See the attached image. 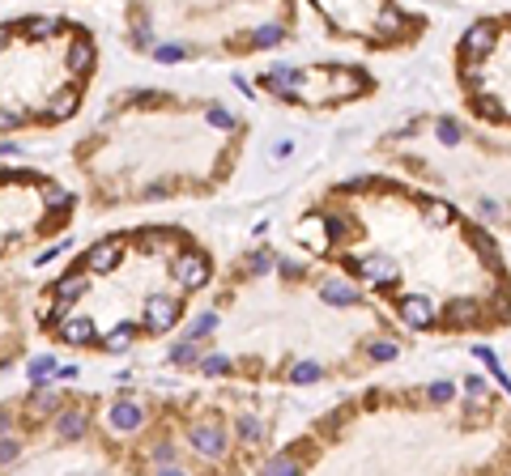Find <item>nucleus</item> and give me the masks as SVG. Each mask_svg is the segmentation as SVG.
<instances>
[{
    "label": "nucleus",
    "mask_w": 511,
    "mask_h": 476,
    "mask_svg": "<svg viewBox=\"0 0 511 476\" xmlns=\"http://www.w3.org/2000/svg\"><path fill=\"white\" fill-rule=\"evenodd\" d=\"M367 353H371L375 361H392V357H396V345H392V340H371Z\"/></svg>",
    "instance_id": "cd10ccee"
},
{
    "label": "nucleus",
    "mask_w": 511,
    "mask_h": 476,
    "mask_svg": "<svg viewBox=\"0 0 511 476\" xmlns=\"http://www.w3.org/2000/svg\"><path fill=\"white\" fill-rule=\"evenodd\" d=\"M200 370H204V375H226V370H230V357H204Z\"/></svg>",
    "instance_id": "7c9ffc66"
},
{
    "label": "nucleus",
    "mask_w": 511,
    "mask_h": 476,
    "mask_svg": "<svg viewBox=\"0 0 511 476\" xmlns=\"http://www.w3.org/2000/svg\"><path fill=\"white\" fill-rule=\"evenodd\" d=\"M120 255H124V247H120L115 238H107V243H94V247H90V255L81 259V268H94V273H111L115 264H120Z\"/></svg>",
    "instance_id": "7ed1b4c3"
},
{
    "label": "nucleus",
    "mask_w": 511,
    "mask_h": 476,
    "mask_svg": "<svg viewBox=\"0 0 511 476\" xmlns=\"http://www.w3.org/2000/svg\"><path fill=\"white\" fill-rule=\"evenodd\" d=\"M171 361H175V366H192V361H196V345H192V340H179V345L171 349Z\"/></svg>",
    "instance_id": "a878e982"
},
{
    "label": "nucleus",
    "mask_w": 511,
    "mask_h": 476,
    "mask_svg": "<svg viewBox=\"0 0 511 476\" xmlns=\"http://www.w3.org/2000/svg\"><path fill=\"white\" fill-rule=\"evenodd\" d=\"M38 319H43V324H60V319H64V298H60V302H51V306H43V310H38Z\"/></svg>",
    "instance_id": "c756f323"
},
{
    "label": "nucleus",
    "mask_w": 511,
    "mask_h": 476,
    "mask_svg": "<svg viewBox=\"0 0 511 476\" xmlns=\"http://www.w3.org/2000/svg\"><path fill=\"white\" fill-rule=\"evenodd\" d=\"M477 111H482L486 120H498V102H490V98H482V94H477Z\"/></svg>",
    "instance_id": "a19ab883"
},
{
    "label": "nucleus",
    "mask_w": 511,
    "mask_h": 476,
    "mask_svg": "<svg viewBox=\"0 0 511 476\" xmlns=\"http://www.w3.org/2000/svg\"><path fill=\"white\" fill-rule=\"evenodd\" d=\"M435 404H443V400H451V383H430V391H426Z\"/></svg>",
    "instance_id": "4c0bfd02"
},
{
    "label": "nucleus",
    "mask_w": 511,
    "mask_h": 476,
    "mask_svg": "<svg viewBox=\"0 0 511 476\" xmlns=\"http://www.w3.org/2000/svg\"><path fill=\"white\" fill-rule=\"evenodd\" d=\"M13 153H18V145H13V140H0V157H13Z\"/></svg>",
    "instance_id": "49530a36"
},
{
    "label": "nucleus",
    "mask_w": 511,
    "mask_h": 476,
    "mask_svg": "<svg viewBox=\"0 0 511 476\" xmlns=\"http://www.w3.org/2000/svg\"><path fill=\"white\" fill-rule=\"evenodd\" d=\"M56 404H60V400L51 396V391H34V408H38V412H56Z\"/></svg>",
    "instance_id": "72a5a7b5"
},
{
    "label": "nucleus",
    "mask_w": 511,
    "mask_h": 476,
    "mask_svg": "<svg viewBox=\"0 0 511 476\" xmlns=\"http://www.w3.org/2000/svg\"><path fill=\"white\" fill-rule=\"evenodd\" d=\"M141 421H145L141 404H115V408H111V426H115V430H136Z\"/></svg>",
    "instance_id": "9d476101"
},
{
    "label": "nucleus",
    "mask_w": 511,
    "mask_h": 476,
    "mask_svg": "<svg viewBox=\"0 0 511 476\" xmlns=\"http://www.w3.org/2000/svg\"><path fill=\"white\" fill-rule=\"evenodd\" d=\"M153 60H162V64L183 60V47H153Z\"/></svg>",
    "instance_id": "473e14b6"
},
{
    "label": "nucleus",
    "mask_w": 511,
    "mask_h": 476,
    "mask_svg": "<svg viewBox=\"0 0 511 476\" xmlns=\"http://www.w3.org/2000/svg\"><path fill=\"white\" fill-rule=\"evenodd\" d=\"M5 426H9V421H5V417H0V434H5Z\"/></svg>",
    "instance_id": "09e8293b"
},
{
    "label": "nucleus",
    "mask_w": 511,
    "mask_h": 476,
    "mask_svg": "<svg viewBox=\"0 0 511 476\" xmlns=\"http://www.w3.org/2000/svg\"><path fill=\"white\" fill-rule=\"evenodd\" d=\"M167 192H171V187H167V183H153V187H149V200H162V196H167Z\"/></svg>",
    "instance_id": "a18cd8bd"
},
{
    "label": "nucleus",
    "mask_w": 511,
    "mask_h": 476,
    "mask_svg": "<svg viewBox=\"0 0 511 476\" xmlns=\"http://www.w3.org/2000/svg\"><path fill=\"white\" fill-rule=\"evenodd\" d=\"M218 328V315H196V319L188 324V336H204V332H214Z\"/></svg>",
    "instance_id": "bb28decb"
},
{
    "label": "nucleus",
    "mask_w": 511,
    "mask_h": 476,
    "mask_svg": "<svg viewBox=\"0 0 511 476\" xmlns=\"http://www.w3.org/2000/svg\"><path fill=\"white\" fill-rule=\"evenodd\" d=\"M400 30H405V17H400L396 9H384V13L375 17V34H379V38H392V34H400Z\"/></svg>",
    "instance_id": "2eb2a0df"
},
{
    "label": "nucleus",
    "mask_w": 511,
    "mask_h": 476,
    "mask_svg": "<svg viewBox=\"0 0 511 476\" xmlns=\"http://www.w3.org/2000/svg\"><path fill=\"white\" fill-rule=\"evenodd\" d=\"M209 124H214V128H234V115L222 111V107H214V111H209Z\"/></svg>",
    "instance_id": "f704fd0d"
},
{
    "label": "nucleus",
    "mask_w": 511,
    "mask_h": 476,
    "mask_svg": "<svg viewBox=\"0 0 511 476\" xmlns=\"http://www.w3.org/2000/svg\"><path fill=\"white\" fill-rule=\"evenodd\" d=\"M188 438H192V447H196L200 455H209V459H214V455H222V447H226V434H222L218 426H196Z\"/></svg>",
    "instance_id": "423d86ee"
},
{
    "label": "nucleus",
    "mask_w": 511,
    "mask_h": 476,
    "mask_svg": "<svg viewBox=\"0 0 511 476\" xmlns=\"http://www.w3.org/2000/svg\"><path fill=\"white\" fill-rule=\"evenodd\" d=\"M128 336H132V328H128V324H124V328H115V332H111V336H107V340H102V345H107V349H111V353H120V349H124V345H128Z\"/></svg>",
    "instance_id": "c85d7f7f"
},
{
    "label": "nucleus",
    "mask_w": 511,
    "mask_h": 476,
    "mask_svg": "<svg viewBox=\"0 0 511 476\" xmlns=\"http://www.w3.org/2000/svg\"><path fill=\"white\" fill-rule=\"evenodd\" d=\"M153 459H158V463H171V459H175V447H158V451H153Z\"/></svg>",
    "instance_id": "37998d69"
},
{
    "label": "nucleus",
    "mask_w": 511,
    "mask_h": 476,
    "mask_svg": "<svg viewBox=\"0 0 511 476\" xmlns=\"http://www.w3.org/2000/svg\"><path fill=\"white\" fill-rule=\"evenodd\" d=\"M56 370H60V366H56V357H34V361H30V379H34V383H43V379L56 375Z\"/></svg>",
    "instance_id": "412c9836"
},
{
    "label": "nucleus",
    "mask_w": 511,
    "mask_h": 476,
    "mask_svg": "<svg viewBox=\"0 0 511 476\" xmlns=\"http://www.w3.org/2000/svg\"><path fill=\"white\" fill-rule=\"evenodd\" d=\"M179 302L175 298H153L149 306H145V328L149 332H167V328H175V319H179Z\"/></svg>",
    "instance_id": "f03ea898"
},
{
    "label": "nucleus",
    "mask_w": 511,
    "mask_h": 476,
    "mask_svg": "<svg viewBox=\"0 0 511 476\" xmlns=\"http://www.w3.org/2000/svg\"><path fill=\"white\" fill-rule=\"evenodd\" d=\"M85 289H90V277H85V273H73V277H60V281H56V298H64V302H69V298H81Z\"/></svg>",
    "instance_id": "f8f14e48"
},
{
    "label": "nucleus",
    "mask_w": 511,
    "mask_h": 476,
    "mask_svg": "<svg viewBox=\"0 0 511 476\" xmlns=\"http://www.w3.org/2000/svg\"><path fill=\"white\" fill-rule=\"evenodd\" d=\"M69 68H73V73H90V68H94V43H90V38H77V43L69 47Z\"/></svg>",
    "instance_id": "1a4fd4ad"
},
{
    "label": "nucleus",
    "mask_w": 511,
    "mask_h": 476,
    "mask_svg": "<svg viewBox=\"0 0 511 476\" xmlns=\"http://www.w3.org/2000/svg\"><path fill=\"white\" fill-rule=\"evenodd\" d=\"M324 226L332 230V238H345V230H349V226H345V217H324Z\"/></svg>",
    "instance_id": "79ce46f5"
},
{
    "label": "nucleus",
    "mask_w": 511,
    "mask_h": 476,
    "mask_svg": "<svg viewBox=\"0 0 511 476\" xmlns=\"http://www.w3.org/2000/svg\"><path fill=\"white\" fill-rule=\"evenodd\" d=\"M175 281L188 285V289H200L204 281H209V259L196 255V251H183V255L175 259Z\"/></svg>",
    "instance_id": "f257e3e1"
},
{
    "label": "nucleus",
    "mask_w": 511,
    "mask_h": 476,
    "mask_svg": "<svg viewBox=\"0 0 511 476\" xmlns=\"http://www.w3.org/2000/svg\"><path fill=\"white\" fill-rule=\"evenodd\" d=\"M77 107H81V94H77L73 85H64V89H60L56 98L47 102V120H69V115H73Z\"/></svg>",
    "instance_id": "6e6552de"
},
{
    "label": "nucleus",
    "mask_w": 511,
    "mask_h": 476,
    "mask_svg": "<svg viewBox=\"0 0 511 476\" xmlns=\"http://www.w3.org/2000/svg\"><path fill=\"white\" fill-rule=\"evenodd\" d=\"M426 222H430V226H447V222H451V204H447V200H430V204H426Z\"/></svg>",
    "instance_id": "aec40b11"
},
{
    "label": "nucleus",
    "mask_w": 511,
    "mask_h": 476,
    "mask_svg": "<svg viewBox=\"0 0 511 476\" xmlns=\"http://www.w3.org/2000/svg\"><path fill=\"white\" fill-rule=\"evenodd\" d=\"M60 336H64L69 345H90V340H94V324H90V319H69V324L60 328Z\"/></svg>",
    "instance_id": "ddd939ff"
},
{
    "label": "nucleus",
    "mask_w": 511,
    "mask_h": 476,
    "mask_svg": "<svg viewBox=\"0 0 511 476\" xmlns=\"http://www.w3.org/2000/svg\"><path fill=\"white\" fill-rule=\"evenodd\" d=\"M363 89V77H354V73H332V98H349Z\"/></svg>",
    "instance_id": "dca6fc26"
},
{
    "label": "nucleus",
    "mask_w": 511,
    "mask_h": 476,
    "mask_svg": "<svg viewBox=\"0 0 511 476\" xmlns=\"http://www.w3.org/2000/svg\"><path fill=\"white\" fill-rule=\"evenodd\" d=\"M18 459V438H0V463H13Z\"/></svg>",
    "instance_id": "c9c22d12"
},
{
    "label": "nucleus",
    "mask_w": 511,
    "mask_h": 476,
    "mask_svg": "<svg viewBox=\"0 0 511 476\" xmlns=\"http://www.w3.org/2000/svg\"><path fill=\"white\" fill-rule=\"evenodd\" d=\"M320 298L332 302V306H354V302H358V294H354L345 281H324V285H320Z\"/></svg>",
    "instance_id": "9b49d317"
},
{
    "label": "nucleus",
    "mask_w": 511,
    "mask_h": 476,
    "mask_svg": "<svg viewBox=\"0 0 511 476\" xmlns=\"http://www.w3.org/2000/svg\"><path fill=\"white\" fill-rule=\"evenodd\" d=\"M320 375H324V370H320L316 361H302V366H294V375H290V379L307 387V383H320Z\"/></svg>",
    "instance_id": "b1692460"
},
{
    "label": "nucleus",
    "mask_w": 511,
    "mask_h": 476,
    "mask_svg": "<svg viewBox=\"0 0 511 476\" xmlns=\"http://www.w3.org/2000/svg\"><path fill=\"white\" fill-rule=\"evenodd\" d=\"M269 472H273V476H290V472H298V463H294V459H273Z\"/></svg>",
    "instance_id": "58836bf2"
},
{
    "label": "nucleus",
    "mask_w": 511,
    "mask_h": 476,
    "mask_svg": "<svg viewBox=\"0 0 511 476\" xmlns=\"http://www.w3.org/2000/svg\"><path fill=\"white\" fill-rule=\"evenodd\" d=\"M22 124V111H9V107H0V132H9Z\"/></svg>",
    "instance_id": "e433bc0d"
},
{
    "label": "nucleus",
    "mask_w": 511,
    "mask_h": 476,
    "mask_svg": "<svg viewBox=\"0 0 511 476\" xmlns=\"http://www.w3.org/2000/svg\"><path fill=\"white\" fill-rule=\"evenodd\" d=\"M43 192H47V204L56 208V213H69V208H73V196H69V192H60V187H51V183H43Z\"/></svg>",
    "instance_id": "5701e85b"
},
{
    "label": "nucleus",
    "mask_w": 511,
    "mask_h": 476,
    "mask_svg": "<svg viewBox=\"0 0 511 476\" xmlns=\"http://www.w3.org/2000/svg\"><path fill=\"white\" fill-rule=\"evenodd\" d=\"M239 434H243V442H260V438H265V426H260L255 417H243V421H239Z\"/></svg>",
    "instance_id": "393cba45"
},
{
    "label": "nucleus",
    "mask_w": 511,
    "mask_h": 476,
    "mask_svg": "<svg viewBox=\"0 0 511 476\" xmlns=\"http://www.w3.org/2000/svg\"><path fill=\"white\" fill-rule=\"evenodd\" d=\"M81 430H85V412H64V417L56 421V434H60V438H77Z\"/></svg>",
    "instance_id": "f3484780"
},
{
    "label": "nucleus",
    "mask_w": 511,
    "mask_h": 476,
    "mask_svg": "<svg viewBox=\"0 0 511 476\" xmlns=\"http://www.w3.org/2000/svg\"><path fill=\"white\" fill-rule=\"evenodd\" d=\"M281 38H286V30H281V26H260V30L251 34V43H255V47H277Z\"/></svg>",
    "instance_id": "4be33fe9"
},
{
    "label": "nucleus",
    "mask_w": 511,
    "mask_h": 476,
    "mask_svg": "<svg viewBox=\"0 0 511 476\" xmlns=\"http://www.w3.org/2000/svg\"><path fill=\"white\" fill-rule=\"evenodd\" d=\"M400 319H405V324H414V328H426V324L435 319V302H430V298H422V294L400 298Z\"/></svg>",
    "instance_id": "20e7f679"
},
{
    "label": "nucleus",
    "mask_w": 511,
    "mask_h": 476,
    "mask_svg": "<svg viewBox=\"0 0 511 476\" xmlns=\"http://www.w3.org/2000/svg\"><path fill=\"white\" fill-rule=\"evenodd\" d=\"M465 391H469V396H473V400H477V396H482V391H486V383H482V379H469V383H465Z\"/></svg>",
    "instance_id": "c03bdc74"
},
{
    "label": "nucleus",
    "mask_w": 511,
    "mask_h": 476,
    "mask_svg": "<svg viewBox=\"0 0 511 476\" xmlns=\"http://www.w3.org/2000/svg\"><path fill=\"white\" fill-rule=\"evenodd\" d=\"M354 268L363 273L371 285H388V281H396V268H392V264H388L384 255H367V259H358Z\"/></svg>",
    "instance_id": "0eeeda50"
},
{
    "label": "nucleus",
    "mask_w": 511,
    "mask_h": 476,
    "mask_svg": "<svg viewBox=\"0 0 511 476\" xmlns=\"http://www.w3.org/2000/svg\"><path fill=\"white\" fill-rule=\"evenodd\" d=\"M490 47H494V26H486V22H482V26H473V30L465 34V43H460V51H465L469 60H482Z\"/></svg>",
    "instance_id": "39448f33"
},
{
    "label": "nucleus",
    "mask_w": 511,
    "mask_h": 476,
    "mask_svg": "<svg viewBox=\"0 0 511 476\" xmlns=\"http://www.w3.org/2000/svg\"><path fill=\"white\" fill-rule=\"evenodd\" d=\"M447 319H451V324H473V319H477V306H473V302H451V306H447Z\"/></svg>",
    "instance_id": "6ab92c4d"
},
{
    "label": "nucleus",
    "mask_w": 511,
    "mask_h": 476,
    "mask_svg": "<svg viewBox=\"0 0 511 476\" xmlns=\"http://www.w3.org/2000/svg\"><path fill=\"white\" fill-rule=\"evenodd\" d=\"M439 140H443V145H456V140H460V128H456L451 120H439Z\"/></svg>",
    "instance_id": "2f4dec72"
},
{
    "label": "nucleus",
    "mask_w": 511,
    "mask_h": 476,
    "mask_svg": "<svg viewBox=\"0 0 511 476\" xmlns=\"http://www.w3.org/2000/svg\"><path fill=\"white\" fill-rule=\"evenodd\" d=\"M9 43V26H0V47H5Z\"/></svg>",
    "instance_id": "de8ad7c7"
},
{
    "label": "nucleus",
    "mask_w": 511,
    "mask_h": 476,
    "mask_svg": "<svg viewBox=\"0 0 511 476\" xmlns=\"http://www.w3.org/2000/svg\"><path fill=\"white\" fill-rule=\"evenodd\" d=\"M26 34L38 38V43L51 38V34H56V17H30V22H26Z\"/></svg>",
    "instance_id": "a211bd4d"
},
{
    "label": "nucleus",
    "mask_w": 511,
    "mask_h": 476,
    "mask_svg": "<svg viewBox=\"0 0 511 476\" xmlns=\"http://www.w3.org/2000/svg\"><path fill=\"white\" fill-rule=\"evenodd\" d=\"M320 230H328V226H324V217H307V222L298 226V238H302V243H312V247H328V234H320Z\"/></svg>",
    "instance_id": "4468645a"
},
{
    "label": "nucleus",
    "mask_w": 511,
    "mask_h": 476,
    "mask_svg": "<svg viewBox=\"0 0 511 476\" xmlns=\"http://www.w3.org/2000/svg\"><path fill=\"white\" fill-rule=\"evenodd\" d=\"M269 264H273L269 251H255V255H251V273H269Z\"/></svg>",
    "instance_id": "ea45409f"
}]
</instances>
